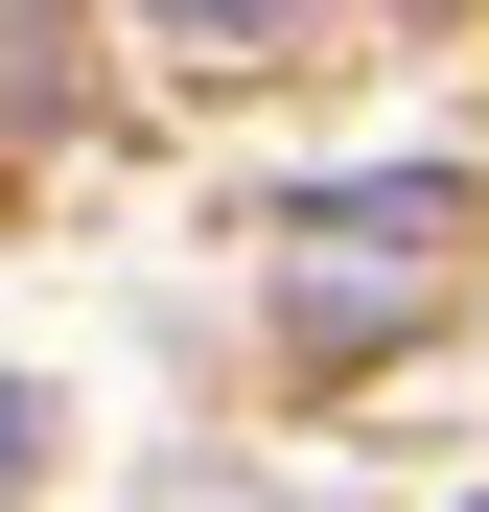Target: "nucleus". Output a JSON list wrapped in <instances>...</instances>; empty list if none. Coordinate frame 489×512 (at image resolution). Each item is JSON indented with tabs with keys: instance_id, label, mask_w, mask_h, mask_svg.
Segmentation results:
<instances>
[{
	"instance_id": "1",
	"label": "nucleus",
	"mask_w": 489,
	"mask_h": 512,
	"mask_svg": "<svg viewBox=\"0 0 489 512\" xmlns=\"http://www.w3.org/2000/svg\"><path fill=\"white\" fill-rule=\"evenodd\" d=\"M443 233H466V187H326L303 210V350H373V326H420L443 303Z\"/></svg>"
},
{
	"instance_id": "2",
	"label": "nucleus",
	"mask_w": 489,
	"mask_h": 512,
	"mask_svg": "<svg viewBox=\"0 0 489 512\" xmlns=\"http://www.w3.org/2000/svg\"><path fill=\"white\" fill-rule=\"evenodd\" d=\"M163 24H187V47H257V24H303V0H163Z\"/></svg>"
}]
</instances>
